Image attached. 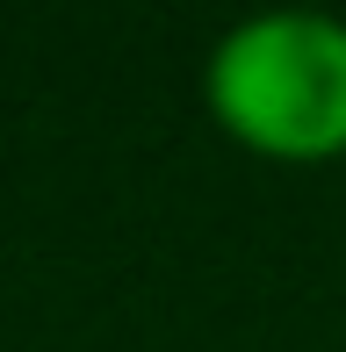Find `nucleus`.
Masks as SVG:
<instances>
[{
    "label": "nucleus",
    "mask_w": 346,
    "mask_h": 352,
    "mask_svg": "<svg viewBox=\"0 0 346 352\" xmlns=\"http://www.w3.org/2000/svg\"><path fill=\"white\" fill-rule=\"evenodd\" d=\"M210 108L231 137L274 158H325L346 144V22L253 14L210 51Z\"/></svg>",
    "instance_id": "obj_1"
}]
</instances>
